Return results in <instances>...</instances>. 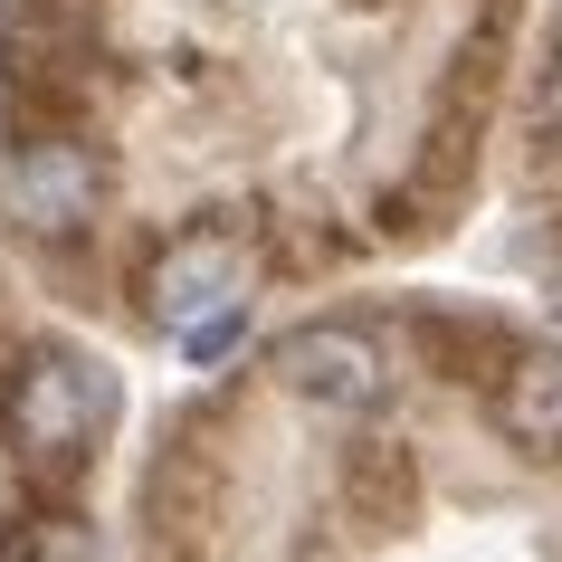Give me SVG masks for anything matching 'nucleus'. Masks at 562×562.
I'll return each instance as SVG.
<instances>
[{
  "label": "nucleus",
  "instance_id": "nucleus-1",
  "mask_svg": "<svg viewBox=\"0 0 562 562\" xmlns=\"http://www.w3.org/2000/svg\"><path fill=\"white\" fill-rule=\"evenodd\" d=\"M105 419H115V382H105V362H87V353H30L20 382H10V401H0L10 448L38 458V468H48V458L77 468V458L105 439Z\"/></svg>",
  "mask_w": 562,
  "mask_h": 562
},
{
  "label": "nucleus",
  "instance_id": "nucleus-2",
  "mask_svg": "<svg viewBox=\"0 0 562 562\" xmlns=\"http://www.w3.org/2000/svg\"><path fill=\"white\" fill-rule=\"evenodd\" d=\"M277 382H286V401H305V411L353 419V411L382 401L391 362H382V344H372L362 325H305V334L277 344Z\"/></svg>",
  "mask_w": 562,
  "mask_h": 562
},
{
  "label": "nucleus",
  "instance_id": "nucleus-3",
  "mask_svg": "<svg viewBox=\"0 0 562 562\" xmlns=\"http://www.w3.org/2000/svg\"><path fill=\"white\" fill-rule=\"evenodd\" d=\"M95 153L87 144H67V134H38V144L10 153V172H0V201H10V220L38 238H67V229H87L95 220Z\"/></svg>",
  "mask_w": 562,
  "mask_h": 562
},
{
  "label": "nucleus",
  "instance_id": "nucleus-4",
  "mask_svg": "<svg viewBox=\"0 0 562 562\" xmlns=\"http://www.w3.org/2000/svg\"><path fill=\"white\" fill-rule=\"evenodd\" d=\"M248 296V248H238L229 229H181L162 258L144 267V305L162 315V325H201V315H220V305Z\"/></svg>",
  "mask_w": 562,
  "mask_h": 562
},
{
  "label": "nucleus",
  "instance_id": "nucleus-5",
  "mask_svg": "<svg viewBox=\"0 0 562 562\" xmlns=\"http://www.w3.org/2000/svg\"><path fill=\"white\" fill-rule=\"evenodd\" d=\"M496 419H505V439H525V448H562V353L515 362L496 391Z\"/></svg>",
  "mask_w": 562,
  "mask_h": 562
},
{
  "label": "nucleus",
  "instance_id": "nucleus-6",
  "mask_svg": "<svg viewBox=\"0 0 562 562\" xmlns=\"http://www.w3.org/2000/svg\"><path fill=\"white\" fill-rule=\"evenodd\" d=\"M238 334H248V296H238V305H220V315H201V325H181V353H191V362H220V353L238 344Z\"/></svg>",
  "mask_w": 562,
  "mask_h": 562
},
{
  "label": "nucleus",
  "instance_id": "nucleus-7",
  "mask_svg": "<svg viewBox=\"0 0 562 562\" xmlns=\"http://www.w3.org/2000/svg\"><path fill=\"white\" fill-rule=\"evenodd\" d=\"M20 562H87V525L77 515H48L38 533H20Z\"/></svg>",
  "mask_w": 562,
  "mask_h": 562
}]
</instances>
